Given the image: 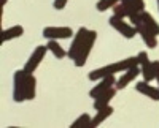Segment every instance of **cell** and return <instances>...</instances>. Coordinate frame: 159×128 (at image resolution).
<instances>
[{
	"instance_id": "obj_23",
	"label": "cell",
	"mask_w": 159,
	"mask_h": 128,
	"mask_svg": "<svg viewBox=\"0 0 159 128\" xmlns=\"http://www.w3.org/2000/svg\"><path fill=\"white\" fill-rule=\"evenodd\" d=\"M7 5V0H2V6H5Z\"/></svg>"
},
{
	"instance_id": "obj_18",
	"label": "cell",
	"mask_w": 159,
	"mask_h": 128,
	"mask_svg": "<svg viewBox=\"0 0 159 128\" xmlns=\"http://www.w3.org/2000/svg\"><path fill=\"white\" fill-rule=\"evenodd\" d=\"M46 46H48V51H51L52 56H54L56 59H64V57H67V51H65V49L57 43V40H48Z\"/></svg>"
},
{
	"instance_id": "obj_5",
	"label": "cell",
	"mask_w": 159,
	"mask_h": 128,
	"mask_svg": "<svg viewBox=\"0 0 159 128\" xmlns=\"http://www.w3.org/2000/svg\"><path fill=\"white\" fill-rule=\"evenodd\" d=\"M96 40H97V32H96V30H89L88 38H86V41H84L81 51H80L78 56H76V59L73 60V63H75L78 68L84 67V63H86V60H88V57H89V54H91V49L94 47Z\"/></svg>"
},
{
	"instance_id": "obj_10",
	"label": "cell",
	"mask_w": 159,
	"mask_h": 128,
	"mask_svg": "<svg viewBox=\"0 0 159 128\" xmlns=\"http://www.w3.org/2000/svg\"><path fill=\"white\" fill-rule=\"evenodd\" d=\"M139 74H142V68H140V65H135V67H132V68H129V70H126L124 71V74L119 78L118 81H116V89L118 90H123L124 87H127L132 81H134Z\"/></svg>"
},
{
	"instance_id": "obj_7",
	"label": "cell",
	"mask_w": 159,
	"mask_h": 128,
	"mask_svg": "<svg viewBox=\"0 0 159 128\" xmlns=\"http://www.w3.org/2000/svg\"><path fill=\"white\" fill-rule=\"evenodd\" d=\"M139 65L142 68V76L143 79L147 82H151L156 79V73H154V62L150 60L148 54L145 52V51H142V52H139Z\"/></svg>"
},
{
	"instance_id": "obj_24",
	"label": "cell",
	"mask_w": 159,
	"mask_h": 128,
	"mask_svg": "<svg viewBox=\"0 0 159 128\" xmlns=\"http://www.w3.org/2000/svg\"><path fill=\"white\" fill-rule=\"evenodd\" d=\"M157 10H159V0H157Z\"/></svg>"
},
{
	"instance_id": "obj_22",
	"label": "cell",
	"mask_w": 159,
	"mask_h": 128,
	"mask_svg": "<svg viewBox=\"0 0 159 128\" xmlns=\"http://www.w3.org/2000/svg\"><path fill=\"white\" fill-rule=\"evenodd\" d=\"M154 73H156V81L159 87V60H154Z\"/></svg>"
},
{
	"instance_id": "obj_8",
	"label": "cell",
	"mask_w": 159,
	"mask_h": 128,
	"mask_svg": "<svg viewBox=\"0 0 159 128\" xmlns=\"http://www.w3.org/2000/svg\"><path fill=\"white\" fill-rule=\"evenodd\" d=\"M46 51H48V46H37V47L34 49L32 56L29 57V60L25 62L24 70L29 71V73H35V70H37L38 65H40V62L43 60V57H45V54H46Z\"/></svg>"
},
{
	"instance_id": "obj_9",
	"label": "cell",
	"mask_w": 159,
	"mask_h": 128,
	"mask_svg": "<svg viewBox=\"0 0 159 128\" xmlns=\"http://www.w3.org/2000/svg\"><path fill=\"white\" fill-rule=\"evenodd\" d=\"M43 36L46 40H67L73 36V30L70 27H46L43 29Z\"/></svg>"
},
{
	"instance_id": "obj_12",
	"label": "cell",
	"mask_w": 159,
	"mask_h": 128,
	"mask_svg": "<svg viewBox=\"0 0 159 128\" xmlns=\"http://www.w3.org/2000/svg\"><path fill=\"white\" fill-rule=\"evenodd\" d=\"M135 90L140 92L145 97H148L153 101H159V87H153L150 82H147L145 79L135 84Z\"/></svg>"
},
{
	"instance_id": "obj_11",
	"label": "cell",
	"mask_w": 159,
	"mask_h": 128,
	"mask_svg": "<svg viewBox=\"0 0 159 128\" xmlns=\"http://www.w3.org/2000/svg\"><path fill=\"white\" fill-rule=\"evenodd\" d=\"M115 85H116V79H115V76H113V74L105 76V78H102V79H100V82H99L96 87H92V89H91L89 95H91L92 98H97L100 93L110 90V89H111V87H115Z\"/></svg>"
},
{
	"instance_id": "obj_2",
	"label": "cell",
	"mask_w": 159,
	"mask_h": 128,
	"mask_svg": "<svg viewBox=\"0 0 159 128\" xmlns=\"http://www.w3.org/2000/svg\"><path fill=\"white\" fill-rule=\"evenodd\" d=\"M145 11L143 0H121L113 6V14L118 18H129L130 24L139 25L142 22V13Z\"/></svg>"
},
{
	"instance_id": "obj_3",
	"label": "cell",
	"mask_w": 159,
	"mask_h": 128,
	"mask_svg": "<svg viewBox=\"0 0 159 128\" xmlns=\"http://www.w3.org/2000/svg\"><path fill=\"white\" fill-rule=\"evenodd\" d=\"M139 65V57H127L124 60H119V62H113L110 65H105L102 68H96L89 73V79L91 81H99L105 76H110V74H116V73H121L126 71L132 67Z\"/></svg>"
},
{
	"instance_id": "obj_1",
	"label": "cell",
	"mask_w": 159,
	"mask_h": 128,
	"mask_svg": "<svg viewBox=\"0 0 159 128\" xmlns=\"http://www.w3.org/2000/svg\"><path fill=\"white\" fill-rule=\"evenodd\" d=\"M35 87H37V79L34 73L18 70L15 71V76H13V100L16 103H21V101L25 100H34L35 98Z\"/></svg>"
},
{
	"instance_id": "obj_14",
	"label": "cell",
	"mask_w": 159,
	"mask_h": 128,
	"mask_svg": "<svg viewBox=\"0 0 159 128\" xmlns=\"http://www.w3.org/2000/svg\"><path fill=\"white\" fill-rule=\"evenodd\" d=\"M116 92H118V89L116 87H111L110 90H107V92H103V93H100L97 98H94V109L97 111V109H100V108H105V106H108L110 105V100L116 95Z\"/></svg>"
},
{
	"instance_id": "obj_20",
	"label": "cell",
	"mask_w": 159,
	"mask_h": 128,
	"mask_svg": "<svg viewBox=\"0 0 159 128\" xmlns=\"http://www.w3.org/2000/svg\"><path fill=\"white\" fill-rule=\"evenodd\" d=\"M121 0H99V2L96 3V8L99 11H107L110 8H113L115 5H118Z\"/></svg>"
},
{
	"instance_id": "obj_17",
	"label": "cell",
	"mask_w": 159,
	"mask_h": 128,
	"mask_svg": "<svg viewBox=\"0 0 159 128\" xmlns=\"http://www.w3.org/2000/svg\"><path fill=\"white\" fill-rule=\"evenodd\" d=\"M22 33H24L22 25H13V27L2 32V43H5L8 40H15V38H19V36H22Z\"/></svg>"
},
{
	"instance_id": "obj_21",
	"label": "cell",
	"mask_w": 159,
	"mask_h": 128,
	"mask_svg": "<svg viewBox=\"0 0 159 128\" xmlns=\"http://www.w3.org/2000/svg\"><path fill=\"white\" fill-rule=\"evenodd\" d=\"M67 2H69V0H54V3H52V6H54L57 11H61V10H64V8H65Z\"/></svg>"
},
{
	"instance_id": "obj_13",
	"label": "cell",
	"mask_w": 159,
	"mask_h": 128,
	"mask_svg": "<svg viewBox=\"0 0 159 128\" xmlns=\"http://www.w3.org/2000/svg\"><path fill=\"white\" fill-rule=\"evenodd\" d=\"M135 27H137L139 35L142 36V40H143L145 46H147L148 49H154V47L157 46V38H156L157 35H154L151 30H148L143 24H139V25H135Z\"/></svg>"
},
{
	"instance_id": "obj_4",
	"label": "cell",
	"mask_w": 159,
	"mask_h": 128,
	"mask_svg": "<svg viewBox=\"0 0 159 128\" xmlns=\"http://www.w3.org/2000/svg\"><path fill=\"white\" fill-rule=\"evenodd\" d=\"M108 24L111 25V27L116 30V32H119L124 38H127V40H132L139 32H137V27L134 24H127L126 21H124V18H118V16H111L110 19H108Z\"/></svg>"
},
{
	"instance_id": "obj_16",
	"label": "cell",
	"mask_w": 159,
	"mask_h": 128,
	"mask_svg": "<svg viewBox=\"0 0 159 128\" xmlns=\"http://www.w3.org/2000/svg\"><path fill=\"white\" fill-rule=\"evenodd\" d=\"M140 24H143L145 27H147L148 30H151L154 35H159V24L154 21V18L150 14L148 11H143L142 13V22Z\"/></svg>"
},
{
	"instance_id": "obj_6",
	"label": "cell",
	"mask_w": 159,
	"mask_h": 128,
	"mask_svg": "<svg viewBox=\"0 0 159 128\" xmlns=\"http://www.w3.org/2000/svg\"><path fill=\"white\" fill-rule=\"evenodd\" d=\"M88 33H89V30L86 27H80L76 30V33L73 35V41L70 43V47L67 51V57L70 60H75L76 59L78 52L81 51V47H83V44L86 41V38H88Z\"/></svg>"
},
{
	"instance_id": "obj_15",
	"label": "cell",
	"mask_w": 159,
	"mask_h": 128,
	"mask_svg": "<svg viewBox=\"0 0 159 128\" xmlns=\"http://www.w3.org/2000/svg\"><path fill=\"white\" fill-rule=\"evenodd\" d=\"M113 114V108L108 105V106H105V108H100L97 109V114L94 117H92V122H91V128H96L99 125H102L105 120H107L110 116Z\"/></svg>"
},
{
	"instance_id": "obj_19",
	"label": "cell",
	"mask_w": 159,
	"mask_h": 128,
	"mask_svg": "<svg viewBox=\"0 0 159 128\" xmlns=\"http://www.w3.org/2000/svg\"><path fill=\"white\" fill-rule=\"evenodd\" d=\"M91 122H92V119L89 114H81L76 120H73L70 128H91Z\"/></svg>"
}]
</instances>
